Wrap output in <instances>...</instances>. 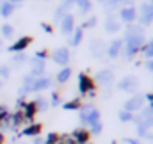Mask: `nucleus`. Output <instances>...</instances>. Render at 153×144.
<instances>
[{
	"label": "nucleus",
	"mask_w": 153,
	"mask_h": 144,
	"mask_svg": "<svg viewBox=\"0 0 153 144\" xmlns=\"http://www.w3.org/2000/svg\"><path fill=\"white\" fill-rule=\"evenodd\" d=\"M119 18H121V22L130 25L137 20V9L135 7H121L119 9Z\"/></svg>",
	"instance_id": "423d86ee"
},
{
	"label": "nucleus",
	"mask_w": 153,
	"mask_h": 144,
	"mask_svg": "<svg viewBox=\"0 0 153 144\" xmlns=\"http://www.w3.org/2000/svg\"><path fill=\"white\" fill-rule=\"evenodd\" d=\"M29 93H32V91H30V87H29V85H22V87L18 89V98H22V100H23Z\"/></svg>",
	"instance_id": "f704fd0d"
},
{
	"label": "nucleus",
	"mask_w": 153,
	"mask_h": 144,
	"mask_svg": "<svg viewBox=\"0 0 153 144\" xmlns=\"http://www.w3.org/2000/svg\"><path fill=\"white\" fill-rule=\"evenodd\" d=\"M82 37H84V30H82V29H76V30H73V37H71L70 45L76 48V46H78V45L82 43Z\"/></svg>",
	"instance_id": "393cba45"
},
{
	"label": "nucleus",
	"mask_w": 153,
	"mask_h": 144,
	"mask_svg": "<svg viewBox=\"0 0 153 144\" xmlns=\"http://www.w3.org/2000/svg\"><path fill=\"white\" fill-rule=\"evenodd\" d=\"M96 23H98V20H96L94 16H91L89 20H85V22H84V25H82L80 29H82V30H84V29H93V27H94Z\"/></svg>",
	"instance_id": "473e14b6"
},
{
	"label": "nucleus",
	"mask_w": 153,
	"mask_h": 144,
	"mask_svg": "<svg viewBox=\"0 0 153 144\" xmlns=\"http://www.w3.org/2000/svg\"><path fill=\"white\" fill-rule=\"evenodd\" d=\"M70 76H71V70L66 66V68H62L61 71L57 73V76H55V80L59 82V84H66L68 80H70Z\"/></svg>",
	"instance_id": "4be33fe9"
},
{
	"label": "nucleus",
	"mask_w": 153,
	"mask_h": 144,
	"mask_svg": "<svg viewBox=\"0 0 153 144\" xmlns=\"http://www.w3.org/2000/svg\"><path fill=\"white\" fill-rule=\"evenodd\" d=\"M9 73H11L9 66H5V64H2V66H0V76H2V78H7V76H9Z\"/></svg>",
	"instance_id": "4c0bfd02"
},
{
	"label": "nucleus",
	"mask_w": 153,
	"mask_h": 144,
	"mask_svg": "<svg viewBox=\"0 0 153 144\" xmlns=\"http://www.w3.org/2000/svg\"><path fill=\"white\" fill-rule=\"evenodd\" d=\"M139 22H141V25H150V23H152L153 22V5H150V9L141 14Z\"/></svg>",
	"instance_id": "5701e85b"
},
{
	"label": "nucleus",
	"mask_w": 153,
	"mask_h": 144,
	"mask_svg": "<svg viewBox=\"0 0 153 144\" xmlns=\"http://www.w3.org/2000/svg\"><path fill=\"white\" fill-rule=\"evenodd\" d=\"M30 43H32V37L30 36H23V37H20L18 41H14V45L9 46V50L14 52V53H18V52H25V48H27Z\"/></svg>",
	"instance_id": "ddd939ff"
},
{
	"label": "nucleus",
	"mask_w": 153,
	"mask_h": 144,
	"mask_svg": "<svg viewBox=\"0 0 153 144\" xmlns=\"http://www.w3.org/2000/svg\"><path fill=\"white\" fill-rule=\"evenodd\" d=\"M146 100H148L150 107H153V93H148V94H146Z\"/></svg>",
	"instance_id": "79ce46f5"
},
{
	"label": "nucleus",
	"mask_w": 153,
	"mask_h": 144,
	"mask_svg": "<svg viewBox=\"0 0 153 144\" xmlns=\"http://www.w3.org/2000/svg\"><path fill=\"white\" fill-rule=\"evenodd\" d=\"M73 7V0H62V4L55 9V22H59L61 23V20L66 16V14H70V9Z\"/></svg>",
	"instance_id": "9d476101"
},
{
	"label": "nucleus",
	"mask_w": 153,
	"mask_h": 144,
	"mask_svg": "<svg viewBox=\"0 0 153 144\" xmlns=\"http://www.w3.org/2000/svg\"><path fill=\"white\" fill-rule=\"evenodd\" d=\"M0 50H2V39H0Z\"/></svg>",
	"instance_id": "8fccbe9b"
},
{
	"label": "nucleus",
	"mask_w": 153,
	"mask_h": 144,
	"mask_svg": "<svg viewBox=\"0 0 153 144\" xmlns=\"http://www.w3.org/2000/svg\"><path fill=\"white\" fill-rule=\"evenodd\" d=\"M94 108L93 103H85V105H82V107L78 108V112H80V123L82 125H85V121H87V116H89V112Z\"/></svg>",
	"instance_id": "412c9836"
},
{
	"label": "nucleus",
	"mask_w": 153,
	"mask_h": 144,
	"mask_svg": "<svg viewBox=\"0 0 153 144\" xmlns=\"http://www.w3.org/2000/svg\"><path fill=\"white\" fill-rule=\"evenodd\" d=\"M144 66H146V70H150V71H153V59H148V61L144 62Z\"/></svg>",
	"instance_id": "a19ab883"
},
{
	"label": "nucleus",
	"mask_w": 153,
	"mask_h": 144,
	"mask_svg": "<svg viewBox=\"0 0 153 144\" xmlns=\"http://www.w3.org/2000/svg\"><path fill=\"white\" fill-rule=\"evenodd\" d=\"M121 4H125V7H134V0H123Z\"/></svg>",
	"instance_id": "37998d69"
},
{
	"label": "nucleus",
	"mask_w": 153,
	"mask_h": 144,
	"mask_svg": "<svg viewBox=\"0 0 153 144\" xmlns=\"http://www.w3.org/2000/svg\"><path fill=\"white\" fill-rule=\"evenodd\" d=\"M36 112H38L36 103H34V102H27V103H25V107H23V116H25V121L34 123V116H36Z\"/></svg>",
	"instance_id": "dca6fc26"
},
{
	"label": "nucleus",
	"mask_w": 153,
	"mask_h": 144,
	"mask_svg": "<svg viewBox=\"0 0 153 144\" xmlns=\"http://www.w3.org/2000/svg\"><path fill=\"white\" fill-rule=\"evenodd\" d=\"M61 30H62V34H71L75 30V16L73 14H66L61 20Z\"/></svg>",
	"instance_id": "f8f14e48"
},
{
	"label": "nucleus",
	"mask_w": 153,
	"mask_h": 144,
	"mask_svg": "<svg viewBox=\"0 0 153 144\" xmlns=\"http://www.w3.org/2000/svg\"><path fill=\"white\" fill-rule=\"evenodd\" d=\"M103 27H105V30H107L109 34H116V32H119V29H121V22L116 20L114 16H107Z\"/></svg>",
	"instance_id": "2eb2a0df"
},
{
	"label": "nucleus",
	"mask_w": 153,
	"mask_h": 144,
	"mask_svg": "<svg viewBox=\"0 0 153 144\" xmlns=\"http://www.w3.org/2000/svg\"><path fill=\"white\" fill-rule=\"evenodd\" d=\"M98 2H100V4H105V0H98Z\"/></svg>",
	"instance_id": "09e8293b"
},
{
	"label": "nucleus",
	"mask_w": 153,
	"mask_h": 144,
	"mask_svg": "<svg viewBox=\"0 0 153 144\" xmlns=\"http://www.w3.org/2000/svg\"><path fill=\"white\" fill-rule=\"evenodd\" d=\"M52 61H53L55 64L66 68L68 62H70V50H68L66 46H61V48L53 50V52H52Z\"/></svg>",
	"instance_id": "f03ea898"
},
{
	"label": "nucleus",
	"mask_w": 153,
	"mask_h": 144,
	"mask_svg": "<svg viewBox=\"0 0 153 144\" xmlns=\"http://www.w3.org/2000/svg\"><path fill=\"white\" fill-rule=\"evenodd\" d=\"M32 144H45V141L38 135V137H34V143H32Z\"/></svg>",
	"instance_id": "c03bdc74"
},
{
	"label": "nucleus",
	"mask_w": 153,
	"mask_h": 144,
	"mask_svg": "<svg viewBox=\"0 0 153 144\" xmlns=\"http://www.w3.org/2000/svg\"><path fill=\"white\" fill-rule=\"evenodd\" d=\"M132 119H134V114H132V112H126V110H121V112H119V121L128 123V121H132Z\"/></svg>",
	"instance_id": "7c9ffc66"
},
{
	"label": "nucleus",
	"mask_w": 153,
	"mask_h": 144,
	"mask_svg": "<svg viewBox=\"0 0 153 144\" xmlns=\"http://www.w3.org/2000/svg\"><path fill=\"white\" fill-rule=\"evenodd\" d=\"M71 137L75 139L76 144H87L89 137H91V134H89L87 130H75V132L71 134Z\"/></svg>",
	"instance_id": "f3484780"
},
{
	"label": "nucleus",
	"mask_w": 153,
	"mask_h": 144,
	"mask_svg": "<svg viewBox=\"0 0 153 144\" xmlns=\"http://www.w3.org/2000/svg\"><path fill=\"white\" fill-rule=\"evenodd\" d=\"M41 29H43V30H45L46 34H52V32H53V29H52V25H48V23H45V22L41 23Z\"/></svg>",
	"instance_id": "ea45409f"
},
{
	"label": "nucleus",
	"mask_w": 153,
	"mask_h": 144,
	"mask_svg": "<svg viewBox=\"0 0 153 144\" xmlns=\"http://www.w3.org/2000/svg\"><path fill=\"white\" fill-rule=\"evenodd\" d=\"M50 103H52L53 107H57V105L61 103V98H59V93H57V91L52 93V100H50Z\"/></svg>",
	"instance_id": "c9c22d12"
},
{
	"label": "nucleus",
	"mask_w": 153,
	"mask_h": 144,
	"mask_svg": "<svg viewBox=\"0 0 153 144\" xmlns=\"http://www.w3.org/2000/svg\"><path fill=\"white\" fill-rule=\"evenodd\" d=\"M48 87H52V78L43 75V76H39V78H36V80L32 82L30 91H36V93H39V91H45V89H48Z\"/></svg>",
	"instance_id": "6e6552de"
},
{
	"label": "nucleus",
	"mask_w": 153,
	"mask_h": 144,
	"mask_svg": "<svg viewBox=\"0 0 153 144\" xmlns=\"http://www.w3.org/2000/svg\"><path fill=\"white\" fill-rule=\"evenodd\" d=\"M0 87H2V82H0Z\"/></svg>",
	"instance_id": "864d4df0"
},
{
	"label": "nucleus",
	"mask_w": 153,
	"mask_h": 144,
	"mask_svg": "<svg viewBox=\"0 0 153 144\" xmlns=\"http://www.w3.org/2000/svg\"><path fill=\"white\" fill-rule=\"evenodd\" d=\"M0 144H4V135L0 134Z\"/></svg>",
	"instance_id": "de8ad7c7"
},
{
	"label": "nucleus",
	"mask_w": 153,
	"mask_h": 144,
	"mask_svg": "<svg viewBox=\"0 0 153 144\" xmlns=\"http://www.w3.org/2000/svg\"><path fill=\"white\" fill-rule=\"evenodd\" d=\"M123 46H125L123 39H114V41L111 43V46L107 48V55H109L111 59H117V57L123 53Z\"/></svg>",
	"instance_id": "1a4fd4ad"
},
{
	"label": "nucleus",
	"mask_w": 153,
	"mask_h": 144,
	"mask_svg": "<svg viewBox=\"0 0 153 144\" xmlns=\"http://www.w3.org/2000/svg\"><path fill=\"white\" fill-rule=\"evenodd\" d=\"M85 125H89L91 128H93V126H96V125H100V110H98L96 107H94L93 110H91V112H89Z\"/></svg>",
	"instance_id": "6ab92c4d"
},
{
	"label": "nucleus",
	"mask_w": 153,
	"mask_h": 144,
	"mask_svg": "<svg viewBox=\"0 0 153 144\" xmlns=\"http://www.w3.org/2000/svg\"><path fill=\"white\" fill-rule=\"evenodd\" d=\"M62 107L66 108V110H78V108L82 107V102L75 98V100H71V102H68V103H62Z\"/></svg>",
	"instance_id": "cd10ccee"
},
{
	"label": "nucleus",
	"mask_w": 153,
	"mask_h": 144,
	"mask_svg": "<svg viewBox=\"0 0 153 144\" xmlns=\"http://www.w3.org/2000/svg\"><path fill=\"white\" fill-rule=\"evenodd\" d=\"M96 82L102 84L103 87H111L112 82H114V73L111 71V70H102L96 75Z\"/></svg>",
	"instance_id": "0eeeda50"
},
{
	"label": "nucleus",
	"mask_w": 153,
	"mask_h": 144,
	"mask_svg": "<svg viewBox=\"0 0 153 144\" xmlns=\"http://www.w3.org/2000/svg\"><path fill=\"white\" fill-rule=\"evenodd\" d=\"M59 143H61V135H57V134H48V137L45 141V144H59Z\"/></svg>",
	"instance_id": "2f4dec72"
},
{
	"label": "nucleus",
	"mask_w": 153,
	"mask_h": 144,
	"mask_svg": "<svg viewBox=\"0 0 153 144\" xmlns=\"http://www.w3.org/2000/svg\"><path fill=\"white\" fill-rule=\"evenodd\" d=\"M78 91L82 94H89L94 91V80L91 76H87L85 73H80L78 75Z\"/></svg>",
	"instance_id": "7ed1b4c3"
},
{
	"label": "nucleus",
	"mask_w": 153,
	"mask_h": 144,
	"mask_svg": "<svg viewBox=\"0 0 153 144\" xmlns=\"http://www.w3.org/2000/svg\"><path fill=\"white\" fill-rule=\"evenodd\" d=\"M143 102H144V96L143 94H139V93H135L126 103H125V108L123 110H126V112H135V110H141L143 108Z\"/></svg>",
	"instance_id": "20e7f679"
},
{
	"label": "nucleus",
	"mask_w": 153,
	"mask_h": 144,
	"mask_svg": "<svg viewBox=\"0 0 153 144\" xmlns=\"http://www.w3.org/2000/svg\"><path fill=\"white\" fill-rule=\"evenodd\" d=\"M16 9V5H13L9 0H4L2 4H0V16H4V18H9L11 14H13V11Z\"/></svg>",
	"instance_id": "a211bd4d"
},
{
	"label": "nucleus",
	"mask_w": 153,
	"mask_h": 144,
	"mask_svg": "<svg viewBox=\"0 0 153 144\" xmlns=\"http://www.w3.org/2000/svg\"><path fill=\"white\" fill-rule=\"evenodd\" d=\"M34 80H36V76H32V75L29 73V75H25V76H23V85H29V87H30Z\"/></svg>",
	"instance_id": "e433bc0d"
},
{
	"label": "nucleus",
	"mask_w": 153,
	"mask_h": 144,
	"mask_svg": "<svg viewBox=\"0 0 153 144\" xmlns=\"http://www.w3.org/2000/svg\"><path fill=\"white\" fill-rule=\"evenodd\" d=\"M135 36H144V29H143V25L130 23V25L126 27V32H125V39H123V41H126V39H130V37H135Z\"/></svg>",
	"instance_id": "4468645a"
},
{
	"label": "nucleus",
	"mask_w": 153,
	"mask_h": 144,
	"mask_svg": "<svg viewBox=\"0 0 153 144\" xmlns=\"http://www.w3.org/2000/svg\"><path fill=\"white\" fill-rule=\"evenodd\" d=\"M34 103H36V107H38V110H46L48 108V100L45 98V96H38L36 100H34Z\"/></svg>",
	"instance_id": "c85d7f7f"
},
{
	"label": "nucleus",
	"mask_w": 153,
	"mask_h": 144,
	"mask_svg": "<svg viewBox=\"0 0 153 144\" xmlns=\"http://www.w3.org/2000/svg\"><path fill=\"white\" fill-rule=\"evenodd\" d=\"M0 32H2V36L5 37V39H11V37L14 36V29H13L9 23H4L2 29H0Z\"/></svg>",
	"instance_id": "bb28decb"
},
{
	"label": "nucleus",
	"mask_w": 153,
	"mask_h": 144,
	"mask_svg": "<svg viewBox=\"0 0 153 144\" xmlns=\"http://www.w3.org/2000/svg\"><path fill=\"white\" fill-rule=\"evenodd\" d=\"M2 2H4V0H0V4H2Z\"/></svg>",
	"instance_id": "603ef678"
},
{
	"label": "nucleus",
	"mask_w": 153,
	"mask_h": 144,
	"mask_svg": "<svg viewBox=\"0 0 153 144\" xmlns=\"http://www.w3.org/2000/svg\"><path fill=\"white\" fill-rule=\"evenodd\" d=\"M123 0H105V7H107V11H114L116 7H117V4H121Z\"/></svg>",
	"instance_id": "72a5a7b5"
},
{
	"label": "nucleus",
	"mask_w": 153,
	"mask_h": 144,
	"mask_svg": "<svg viewBox=\"0 0 153 144\" xmlns=\"http://www.w3.org/2000/svg\"><path fill=\"white\" fill-rule=\"evenodd\" d=\"M9 2H11V4H13V5H18V4H22V2H23V0H9Z\"/></svg>",
	"instance_id": "a18cd8bd"
},
{
	"label": "nucleus",
	"mask_w": 153,
	"mask_h": 144,
	"mask_svg": "<svg viewBox=\"0 0 153 144\" xmlns=\"http://www.w3.org/2000/svg\"><path fill=\"white\" fill-rule=\"evenodd\" d=\"M45 68H46L45 61H41V59H36V57L30 61V75H32V76H36V78L43 76V75H45Z\"/></svg>",
	"instance_id": "9b49d317"
},
{
	"label": "nucleus",
	"mask_w": 153,
	"mask_h": 144,
	"mask_svg": "<svg viewBox=\"0 0 153 144\" xmlns=\"http://www.w3.org/2000/svg\"><path fill=\"white\" fill-rule=\"evenodd\" d=\"M73 4H76L78 7H80V11H82V14H87L89 11H91V0H73Z\"/></svg>",
	"instance_id": "b1692460"
},
{
	"label": "nucleus",
	"mask_w": 153,
	"mask_h": 144,
	"mask_svg": "<svg viewBox=\"0 0 153 144\" xmlns=\"http://www.w3.org/2000/svg\"><path fill=\"white\" fill-rule=\"evenodd\" d=\"M117 87H119L121 91H126V93H134V94H135V91H137V87H139V78L134 76V75H126V76H123V78L119 80Z\"/></svg>",
	"instance_id": "f257e3e1"
},
{
	"label": "nucleus",
	"mask_w": 153,
	"mask_h": 144,
	"mask_svg": "<svg viewBox=\"0 0 153 144\" xmlns=\"http://www.w3.org/2000/svg\"><path fill=\"white\" fill-rule=\"evenodd\" d=\"M141 52H144L146 59H153V39L148 43V45H144V46L141 48Z\"/></svg>",
	"instance_id": "c756f323"
},
{
	"label": "nucleus",
	"mask_w": 153,
	"mask_h": 144,
	"mask_svg": "<svg viewBox=\"0 0 153 144\" xmlns=\"http://www.w3.org/2000/svg\"><path fill=\"white\" fill-rule=\"evenodd\" d=\"M89 52H91V55H94L96 59H102V57L105 55V52H107L105 43H103L102 39H93V41L89 43Z\"/></svg>",
	"instance_id": "39448f33"
},
{
	"label": "nucleus",
	"mask_w": 153,
	"mask_h": 144,
	"mask_svg": "<svg viewBox=\"0 0 153 144\" xmlns=\"http://www.w3.org/2000/svg\"><path fill=\"white\" fill-rule=\"evenodd\" d=\"M150 4H152V5H153V0H150Z\"/></svg>",
	"instance_id": "3c124183"
},
{
	"label": "nucleus",
	"mask_w": 153,
	"mask_h": 144,
	"mask_svg": "<svg viewBox=\"0 0 153 144\" xmlns=\"http://www.w3.org/2000/svg\"><path fill=\"white\" fill-rule=\"evenodd\" d=\"M125 143H128V144H139V143H137V141H134V139H126Z\"/></svg>",
	"instance_id": "49530a36"
},
{
	"label": "nucleus",
	"mask_w": 153,
	"mask_h": 144,
	"mask_svg": "<svg viewBox=\"0 0 153 144\" xmlns=\"http://www.w3.org/2000/svg\"><path fill=\"white\" fill-rule=\"evenodd\" d=\"M34 57H36V59H41V61H45V59H48V52H46V50H39V52H36Z\"/></svg>",
	"instance_id": "58836bf2"
},
{
	"label": "nucleus",
	"mask_w": 153,
	"mask_h": 144,
	"mask_svg": "<svg viewBox=\"0 0 153 144\" xmlns=\"http://www.w3.org/2000/svg\"><path fill=\"white\" fill-rule=\"evenodd\" d=\"M39 134H41V125L39 123H30L23 130V135H27V137H38Z\"/></svg>",
	"instance_id": "aec40b11"
},
{
	"label": "nucleus",
	"mask_w": 153,
	"mask_h": 144,
	"mask_svg": "<svg viewBox=\"0 0 153 144\" xmlns=\"http://www.w3.org/2000/svg\"><path fill=\"white\" fill-rule=\"evenodd\" d=\"M27 59H29V57H27V53H25V52H18V53H14V57H13L11 61H13V64H14V66H20V64L27 62Z\"/></svg>",
	"instance_id": "a878e982"
}]
</instances>
